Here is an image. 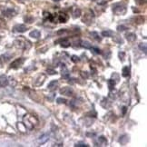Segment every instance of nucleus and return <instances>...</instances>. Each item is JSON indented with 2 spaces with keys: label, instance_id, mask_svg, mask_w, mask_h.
I'll list each match as a JSON object with an SVG mask.
<instances>
[{
  "label": "nucleus",
  "instance_id": "aec40b11",
  "mask_svg": "<svg viewBox=\"0 0 147 147\" xmlns=\"http://www.w3.org/2000/svg\"><path fill=\"white\" fill-rule=\"evenodd\" d=\"M139 49L142 50V51H144V53L145 54H146V44L145 43H142V44H140L139 45Z\"/></svg>",
  "mask_w": 147,
  "mask_h": 147
},
{
  "label": "nucleus",
  "instance_id": "2f4dec72",
  "mask_svg": "<svg viewBox=\"0 0 147 147\" xmlns=\"http://www.w3.org/2000/svg\"><path fill=\"white\" fill-rule=\"evenodd\" d=\"M125 113H126V107H125V106H123V113L124 114Z\"/></svg>",
  "mask_w": 147,
  "mask_h": 147
},
{
  "label": "nucleus",
  "instance_id": "a878e982",
  "mask_svg": "<svg viewBox=\"0 0 147 147\" xmlns=\"http://www.w3.org/2000/svg\"><path fill=\"white\" fill-rule=\"evenodd\" d=\"M74 146H76V147H88L89 145H87L86 144H84V143H78V144H76Z\"/></svg>",
  "mask_w": 147,
  "mask_h": 147
},
{
  "label": "nucleus",
  "instance_id": "f257e3e1",
  "mask_svg": "<svg viewBox=\"0 0 147 147\" xmlns=\"http://www.w3.org/2000/svg\"><path fill=\"white\" fill-rule=\"evenodd\" d=\"M113 13L116 15H123L126 12V6L123 4H114L113 5Z\"/></svg>",
  "mask_w": 147,
  "mask_h": 147
},
{
  "label": "nucleus",
  "instance_id": "bb28decb",
  "mask_svg": "<svg viewBox=\"0 0 147 147\" xmlns=\"http://www.w3.org/2000/svg\"><path fill=\"white\" fill-rule=\"evenodd\" d=\"M56 102H57L58 104H66L67 101H66V99H64V98H57Z\"/></svg>",
  "mask_w": 147,
  "mask_h": 147
},
{
  "label": "nucleus",
  "instance_id": "4be33fe9",
  "mask_svg": "<svg viewBox=\"0 0 147 147\" xmlns=\"http://www.w3.org/2000/svg\"><path fill=\"white\" fill-rule=\"evenodd\" d=\"M80 14H81V10L76 8L75 11H74V18H76V17H79V16H80Z\"/></svg>",
  "mask_w": 147,
  "mask_h": 147
},
{
  "label": "nucleus",
  "instance_id": "a211bd4d",
  "mask_svg": "<svg viewBox=\"0 0 147 147\" xmlns=\"http://www.w3.org/2000/svg\"><path fill=\"white\" fill-rule=\"evenodd\" d=\"M116 84V82L115 81H113V79H109L108 80V86H109V89L112 90L113 88V86L115 85Z\"/></svg>",
  "mask_w": 147,
  "mask_h": 147
},
{
  "label": "nucleus",
  "instance_id": "9b49d317",
  "mask_svg": "<svg viewBox=\"0 0 147 147\" xmlns=\"http://www.w3.org/2000/svg\"><path fill=\"white\" fill-rule=\"evenodd\" d=\"M29 36L33 38H36V39H38L40 37H41V33H40L39 30H34V31L30 32Z\"/></svg>",
  "mask_w": 147,
  "mask_h": 147
},
{
  "label": "nucleus",
  "instance_id": "2eb2a0df",
  "mask_svg": "<svg viewBox=\"0 0 147 147\" xmlns=\"http://www.w3.org/2000/svg\"><path fill=\"white\" fill-rule=\"evenodd\" d=\"M80 46H82V47H84V48H86V49H91L92 44H90V42H88V41H82Z\"/></svg>",
  "mask_w": 147,
  "mask_h": 147
},
{
  "label": "nucleus",
  "instance_id": "0eeeda50",
  "mask_svg": "<svg viewBox=\"0 0 147 147\" xmlns=\"http://www.w3.org/2000/svg\"><path fill=\"white\" fill-rule=\"evenodd\" d=\"M56 42H60L61 45H62L63 47H65V48L69 47V46L71 45V43H70V41H69L67 38H63V39L58 40V41H56Z\"/></svg>",
  "mask_w": 147,
  "mask_h": 147
},
{
  "label": "nucleus",
  "instance_id": "5701e85b",
  "mask_svg": "<svg viewBox=\"0 0 147 147\" xmlns=\"http://www.w3.org/2000/svg\"><path fill=\"white\" fill-rule=\"evenodd\" d=\"M71 60L74 63H78L79 61H80V58H79V56H77V55H73L71 58Z\"/></svg>",
  "mask_w": 147,
  "mask_h": 147
},
{
  "label": "nucleus",
  "instance_id": "412c9836",
  "mask_svg": "<svg viewBox=\"0 0 147 147\" xmlns=\"http://www.w3.org/2000/svg\"><path fill=\"white\" fill-rule=\"evenodd\" d=\"M13 13H14L13 9H6L5 11H4V16H11Z\"/></svg>",
  "mask_w": 147,
  "mask_h": 147
},
{
  "label": "nucleus",
  "instance_id": "7c9ffc66",
  "mask_svg": "<svg viewBox=\"0 0 147 147\" xmlns=\"http://www.w3.org/2000/svg\"><path fill=\"white\" fill-rule=\"evenodd\" d=\"M25 20H28V23H32V21H33V18H32V17H30V18H29V17H25Z\"/></svg>",
  "mask_w": 147,
  "mask_h": 147
},
{
  "label": "nucleus",
  "instance_id": "1a4fd4ad",
  "mask_svg": "<svg viewBox=\"0 0 147 147\" xmlns=\"http://www.w3.org/2000/svg\"><path fill=\"white\" fill-rule=\"evenodd\" d=\"M48 137H49V136H48L47 134H44L43 135H41V136L38 138V143H39V144H41V145H42V144H45V143L47 142L48 139H49Z\"/></svg>",
  "mask_w": 147,
  "mask_h": 147
},
{
  "label": "nucleus",
  "instance_id": "f03ea898",
  "mask_svg": "<svg viewBox=\"0 0 147 147\" xmlns=\"http://www.w3.org/2000/svg\"><path fill=\"white\" fill-rule=\"evenodd\" d=\"M24 62H25V58H23V57L17 58V59H16V60L14 61L13 63L11 64L10 68H14V69L18 68V67H20V66L23 65V63H24Z\"/></svg>",
  "mask_w": 147,
  "mask_h": 147
},
{
  "label": "nucleus",
  "instance_id": "ddd939ff",
  "mask_svg": "<svg viewBox=\"0 0 147 147\" xmlns=\"http://www.w3.org/2000/svg\"><path fill=\"white\" fill-rule=\"evenodd\" d=\"M98 145L100 146H105V145H107V141H106V139L104 136H100L98 138Z\"/></svg>",
  "mask_w": 147,
  "mask_h": 147
},
{
  "label": "nucleus",
  "instance_id": "dca6fc26",
  "mask_svg": "<svg viewBox=\"0 0 147 147\" xmlns=\"http://www.w3.org/2000/svg\"><path fill=\"white\" fill-rule=\"evenodd\" d=\"M122 75L123 77H128L130 75V68H129L128 66H124L123 68V74H122Z\"/></svg>",
  "mask_w": 147,
  "mask_h": 147
},
{
  "label": "nucleus",
  "instance_id": "cd10ccee",
  "mask_svg": "<svg viewBox=\"0 0 147 147\" xmlns=\"http://www.w3.org/2000/svg\"><path fill=\"white\" fill-rule=\"evenodd\" d=\"M18 128L21 129L22 132H25V131H26V128H25L24 126H23V124H22V123H18Z\"/></svg>",
  "mask_w": 147,
  "mask_h": 147
},
{
  "label": "nucleus",
  "instance_id": "393cba45",
  "mask_svg": "<svg viewBox=\"0 0 147 147\" xmlns=\"http://www.w3.org/2000/svg\"><path fill=\"white\" fill-rule=\"evenodd\" d=\"M127 29V27L124 26H117V31L118 32H123L124 31V30H126Z\"/></svg>",
  "mask_w": 147,
  "mask_h": 147
},
{
  "label": "nucleus",
  "instance_id": "f3484780",
  "mask_svg": "<svg viewBox=\"0 0 147 147\" xmlns=\"http://www.w3.org/2000/svg\"><path fill=\"white\" fill-rule=\"evenodd\" d=\"M119 142L121 143L122 145H125L126 143L128 142V136H127V135H123V136H121Z\"/></svg>",
  "mask_w": 147,
  "mask_h": 147
},
{
  "label": "nucleus",
  "instance_id": "39448f33",
  "mask_svg": "<svg viewBox=\"0 0 147 147\" xmlns=\"http://www.w3.org/2000/svg\"><path fill=\"white\" fill-rule=\"evenodd\" d=\"M61 68H62V76H63L64 78L68 79L69 76H70V74H69V71L66 68V66L63 64L62 66H61Z\"/></svg>",
  "mask_w": 147,
  "mask_h": 147
},
{
  "label": "nucleus",
  "instance_id": "b1692460",
  "mask_svg": "<svg viewBox=\"0 0 147 147\" xmlns=\"http://www.w3.org/2000/svg\"><path fill=\"white\" fill-rule=\"evenodd\" d=\"M91 49H92V51L95 54H96V55H100V54H102V52H101V50L98 49V48L96 47H91Z\"/></svg>",
  "mask_w": 147,
  "mask_h": 147
},
{
  "label": "nucleus",
  "instance_id": "f8f14e48",
  "mask_svg": "<svg viewBox=\"0 0 147 147\" xmlns=\"http://www.w3.org/2000/svg\"><path fill=\"white\" fill-rule=\"evenodd\" d=\"M126 39L130 41V42H134V40H136V35L134 34V33H128V34H126L125 36Z\"/></svg>",
  "mask_w": 147,
  "mask_h": 147
},
{
  "label": "nucleus",
  "instance_id": "7ed1b4c3",
  "mask_svg": "<svg viewBox=\"0 0 147 147\" xmlns=\"http://www.w3.org/2000/svg\"><path fill=\"white\" fill-rule=\"evenodd\" d=\"M73 89H72L71 87H63L62 89L60 90V94H62V95H73Z\"/></svg>",
  "mask_w": 147,
  "mask_h": 147
},
{
  "label": "nucleus",
  "instance_id": "6ab92c4d",
  "mask_svg": "<svg viewBox=\"0 0 147 147\" xmlns=\"http://www.w3.org/2000/svg\"><path fill=\"white\" fill-rule=\"evenodd\" d=\"M91 35H92L93 37H94V38H95L96 41H99V42H100V41L102 40V37H100L99 35H98L96 32H92V33H91Z\"/></svg>",
  "mask_w": 147,
  "mask_h": 147
},
{
  "label": "nucleus",
  "instance_id": "6e6552de",
  "mask_svg": "<svg viewBox=\"0 0 147 147\" xmlns=\"http://www.w3.org/2000/svg\"><path fill=\"white\" fill-rule=\"evenodd\" d=\"M8 84V80L7 77L5 75H1L0 76V87H5Z\"/></svg>",
  "mask_w": 147,
  "mask_h": 147
},
{
  "label": "nucleus",
  "instance_id": "c85d7f7f",
  "mask_svg": "<svg viewBox=\"0 0 147 147\" xmlns=\"http://www.w3.org/2000/svg\"><path fill=\"white\" fill-rule=\"evenodd\" d=\"M66 32H67V30H66V29H61V30H59V31L57 32V35L65 34V33H66Z\"/></svg>",
  "mask_w": 147,
  "mask_h": 147
},
{
  "label": "nucleus",
  "instance_id": "4468645a",
  "mask_svg": "<svg viewBox=\"0 0 147 147\" xmlns=\"http://www.w3.org/2000/svg\"><path fill=\"white\" fill-rule=\"evenodd\" d=\"M114 33L113 31H111V30H106V31H104L102 32V36L103 37H113L114 36Z\"/></svg>",
  "mask_w": 147,
  "mask_h": 147
},
{
  "label": "nucleus",
  "instance_id": "9d476101",
  "mask_svg": "<svg viewBox=\"0 0 147 147\" xmlns=\"http://www.w3.org/2000/svg\"><path fill=\"white\" fill-rule=\"evenodd\" d=\"M57 85H58V81L57 80H54V81L49 83V84H48V89H49L50 91H54V90L56 88Z\"/></svg>",
  "mask_w": 147,
  "mask_h": 147
},
{
  "label": "nucleus",
  "instance_id": "473e14b6",
  "mask_svg": "<svg viewBox=\"0 0 147 147\" xmlns=\"http://www.w3.org/2000/svg\"><path fill=\"white\" fill-rule=\"evenodd\" d=\"M53 1H56L57 2V1H60V0H53Z\"/></svg>",
  "mask_w": 147,
  "mask_h": 147
},
{
  "label": "nucleus",
  "instance_id": "c756f323",
  "mask_svg": "<svg viewBox=\"0 0 147 147\" xmlns=\"http://www.w3.org/2000/svg\"><path fill=\"white\" fill-rule=\"evenodd\" d=\"M47 72L49 74H56V72H55V70H52V69H48Z\"/></svg>",
  "mask_w": 147,
  "mask_h": 147
},
{
  "label": "nucleus",
  "instance_id": "20e7f679",
  "mask_svg": "<svg viewBox=\"0 0 147 147\" xmlns=\"http://www.w3.org/2000/svg\"><path fill=\"white\" fill-rule=\"evenodd\" d=\"M26 26L25 25H16V26H14V31L18 32V33H24L26 31Z\"/></svg>",
  "mask_w": 147,
  "mask_h": 147
},
{
  "label": "nucleus",
  "instance_id": "423d86ee",
  "mask_svg": "<svg viewBox=\"0 0 147 147\" xmlns=\"http://www.w3.org/2000/svg\"><path fill=\"white\" fill-rule=\"evenodd\" d=\"M67 20H68V16L66 13H62L61 12L58 15V21L60 22V23H66Z\"/></svg>",
  "mask_w": 147,
  "mask_h": 147
}]
</instances>
